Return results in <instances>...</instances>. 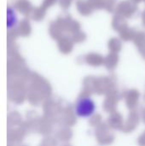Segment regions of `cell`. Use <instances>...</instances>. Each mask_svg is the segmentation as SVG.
I'll return each mask as SVG.
<instances>
[{
	"instance_id": "1",
	"label": "cell",
	"mask_w": 145,
	"mask_h": 146,
	"mask_svg": "<svg viewBox=\"0 0 145 146\" xmlns=\"http://www.w3.org/2000/svg\"><path fill=\"white\" fill-rule=\"evenodd\" d=\"M94 111V104L89 99L81 100L77 108V113L80 116H88Z\"/></svg>"
}]
</instances>
